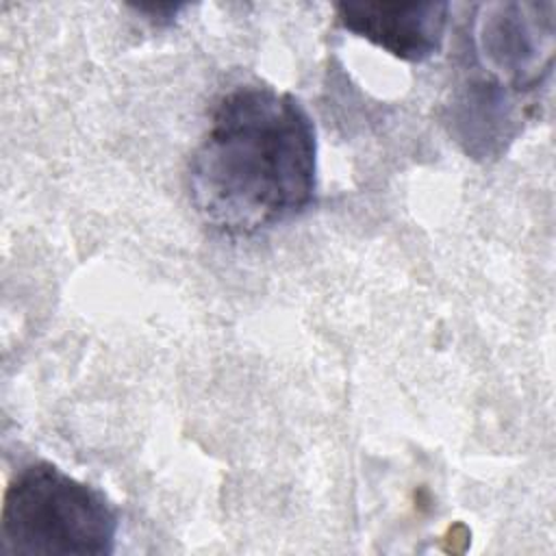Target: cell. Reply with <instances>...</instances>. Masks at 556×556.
Returning a JSON list of instances; mask_svg holds the SVG:
<instances>
[{"label":"cell","instance_id":"6da1fadb","mask_svg":"<svg viewBox=\"0 0 556 556\" xmlns=\"http://www.w3.org/2000/svg\"><path fill=\"white\" fill-rule=\"evenodd\" d=\"M187 191L198 217L252 237L302 215L317 193V132L304 104L269 85L226 91L191 152Z\"/></svg>","mask_w":556,"mask_h":556},{"label":"cell","instance_id":"7a4b0ae2","mask_svg":"<svg viewBox=\"0 0 556 556\" xmlns=\"http://www.w3.org/2000/svg\"><path fill=\"white\" fill-rule=\"evenodd\" d=\"M117 530L106 495L48 460L22 467L4 489L0 536L11 556H109Z\"/></svg>","mask_w":556,"mask_h":556},{"label":"cell","instance_id":"3957f363","mask_svg":"<svg viewBox=\"0 0 556 556\" xmlns=\"http://www.w3.org/2000/svg\"><path fill=\"white\" fill-rule=\"evenodd\" d=\"M476 56L482 78L515 93H530L552 74L554 4L506 2L482 7Z\"/></svg>","mask_w":556,"mask_h":556},{"label":"cell","instance_id":"277c9868","mask_svg":"<svg viewBox=\"0 0 556 556\" xmlns=\"http://www.w3.org/2000/svg\"><path fill=\"white\" fill-rule=\"evenodd\" d=\"M337 22L395 59L421 63L437 54L445 39L447 2H339Z\"/></svg>","mask_w":556,"mask_h":556}]
</instances>
